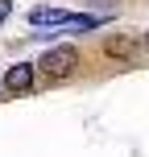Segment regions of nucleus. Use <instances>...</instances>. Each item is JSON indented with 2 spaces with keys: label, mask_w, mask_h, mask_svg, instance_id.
<instances>
[{
  "label": "nucleus",
  "mask_w": 149,
  "mask_h": 157,
  "mask_svg": "<svg viewBox=\"0 0 149 157\" xmlns=\"http://www.w3.org/2000/svg\"><path fill=\"white\" fill-rule=\"evenodd\" d=\"M0 91H4V83H0Z\"/></svg>",
  "instance_id": "obj_8"
},
{
  "label": "nucleus",
  "mask_w": 149,
  "mask_h": 157,
  "mask_svg": "<svg viewBox=\"0 0 149 157\" xmlns=\"http://www.w3.org/2000/svg\"><path fill=\"white\" fill-rule=\"evenodd\" d=\"M141 58H149V29L141 33Z\"/></svg>",
  "instance_id": "obj_6"
},
{
  "label": "nucleus",
  "mask_w": 149,
  "mask_h": 157,
  "mask_svg": "<svg viewBox=\"0 0 149 157\" xmlns=\"http://www.w3.org/2000/svg\"><path fill=\"white\" fill-rule=\"evenodd\" d=\"M0 83H4L8 95H29L33 87H37V62H13Z\"/></svg>",
  "instance_id": "obj_3"
},
{
  "label": "nucleus",
  "mask_w": 149,
  "mask_h": 157,
  "mask_svg": "<svg viewBox=\"0 0 149 157\" xmlns=\"http://www.w3.org/2000/svg\"><path fill=\"white\" fill-rule=\"evenodd\" d=\"M87 4H104V8L112 13V8H116V0H87Z\"/></svg>",
  "instance_id": "obj_7"
},
{
  "label": "nucleus",
  "mask_w": 149,
  "mask_h": 157,
  "mask_svg": "<svg viewBox=\"0 0 149 157\" xmlns=\"http://www.w3.org/2000/svg\"><path fill=\"white\" fill-rule=\"evenodd\" d=\"M104 54L120 58V62H141V37L137 33H116V37L104 41Z\"/></svg>",
  "instance_id": "obj_4"
},
{
  "label": "nucleus",
  "mask_w": 149,
  "mask_h": 157,
  "mask_svg": "<svg viewBox=\"0 0 149 157\" xmlns=\"http://www.w3.org/2000/svg\"><path fill=\"white\" fill-rule=\"evenodd\" d=\"M104 13H66V8H33L29 25H62V29H100Z\"/></svg>",
  "instance_id": "obj_1"
},
{
  "label": "nucleus",
  "mask_w": 149,
  "mask_h": 157,
  "mask_svg": "<svg viewBox=\"0 0 149 157\" xmlns=\"http://www.w3.org/2000/svg\"><path fill=\"white\" fill-rule=\"evenodd\" d=\"M8 17H13V0H0V25H4Z\"/></svg>",
  "instance_id": "obj_5"
},
{
  "label": "nucleus",
  "mask_w": 149,
  "mask_h": 157,
  "mask_svg": "<svg viewBox=\"0 0 149 157\" xmlns=\"http://www.w3.org/2000/svg\"><path fill=\"white\" fill-rule=\"evenodd\" d=\"M37 71L46 75V78H71L75 71H79V50L75 46H50L46 54L37 58Z\"/></svg>",
  "instance_id": "obj_2"
}]
</instances>
